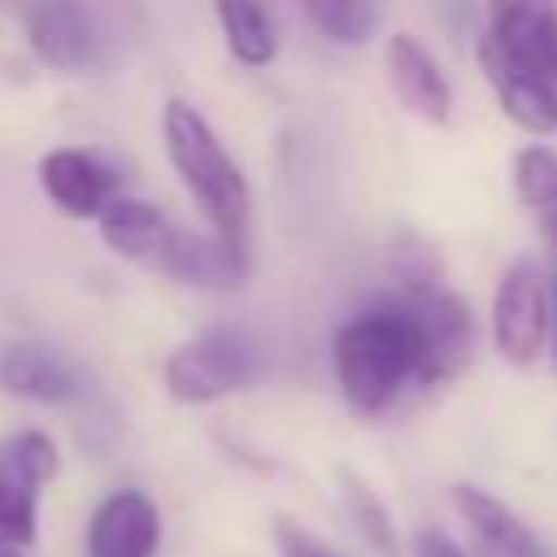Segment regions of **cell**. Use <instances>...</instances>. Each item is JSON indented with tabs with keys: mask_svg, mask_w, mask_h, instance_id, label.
<instances>
[{
	"mask_svg": "<svg viewBox=\"0 0 557 557\" xmlns=\"http://www.w3.org/2000/svg\"><path fill=\"white\" fill-rule=\"evenodd\" d=\"M157 544H161V513L135 487L109 492L87 522V557H152Z\"/></svg>",
	"mask_w": 557,
	"mask_h": 557,
	"instance_id": "12",
	"label": "cell"
},
{
	"mask_svg": "<svg viewBox=\"0 0 557 557\" xmlns=\"http://www.w3.org/2000/svg\"><path fill=\"white\" fill-rule=\"evenodd\" d=\"M161 135H165V157L178 183L191 191L200 218L209 222V235L248 248V209H252L248 178L235 165V157L222 148L205 113L187 100H165Z\"/></svg>",
	"mask_w": 557,
	"mask_h": 557,
	"instance_id": "2",
	"label": "cell"
},
{
	"mask_svg": "<svg viewBox=\"0 0 557 557\" xmlns=\"http://www.w3.org/2000/svg\"><path fill=\"white\" fill-rule=\"evenodd\" d=\"M61 457L52 435L26 426L0 440V544L26 548L39 531V496L57 479Z\"/></svg>",
	"mask_w": 557,
	"mask_h": 557,
	"instance_id": "5",
	"label": "cell"
},
{
	"mask_svg": "<svg viewBox=\"0 0 557 557\" xmlns=\"http://www.w3.org/2000/svg\"><path fill=\"white\" fill-rule=\"evenodd\" d=\"M413 557H470L453 535H444V531H435V527H426V531H418L413 535Z\"/></svg>",
	"mask_w": 557,
	"mask_h": 557,
	"instance_id": "21",
	"label": "cell"
},
{
	"mask_svg": "<svg viewBox=\"0 0 557 557\" xmlns=\"http://www.w3.org/2000/svg\"><path fill=\"white\" fill-rule=\"evenodd\" d=\"M96 231L109 244V252H117L122 261H131V265H139L148 274H165V278L178 283L191 231L178 226L165 209H157L148 200H135V196H117L96 218Z\"/></svg>",
	"mask_w": 557,
	"mask_h": 557,
	"instance_id": "6",
	"label": "cell"
},
{
	"mask_svg": "<svg viewBox=\"0 0 557 557\" xmlns=\"http://www.w3.org/2000/svg\"><path fill=\"white\" fill-rule=\"evenodd\" d=\"M305 17L318 26L322 39L344 44V48L366 44L374 35V26H379V9L374 4H352V0H309Z\"/></svg>",
	"mask_w": 557,
	"mask_h": 557,
	"instance_id": "18",
	"label": "cell"
},
{
	"mask_svg": "<svg viewBox=\"0 0 557 557\" xmlns=\"http://www.w3.org/2000/svg\"><path fill=\"white\" fill-rule=\"evenodd\" d=\"M261 366H265L261 348L248 331L213 326L205 335H191L187 344H178L165 357L161 383H165L170 400H178V405H213V400H226V396L252 387Z\"/></svg>",
	"mask_w": 557,
	"mask_h": 557,
	"instance_id": "3",
	"label": "cell"
},
{
	"mask_svg": "<svg viewBox=\"0 0 557 557\" xmlns=\"http://www.w3.org/2000/svg\"><path fill=\"white\" fill-rule=\"evenodd\" d=\"M548 287H553V322H548V348H553V366H557V270L548 274Z\"/></svg>",
	"mask_w": 557,
	"mask_h": 557,
	"instance_id": "22",
	"label": "cell"
},
{
	"mask_svg": "<svg viewBox=\"0 0 557 557\" xmlns=\"http://www.w3.org/2000/svg\"><path fill=\"white\" fill-rule=\"evenodd\" d=\"M479 44L500 65L557 83V4H492Z\"/></svg>",
	"mask_w": 557,
	"mask_h": 557,
	"instance_id": "8",
	"label": "cell"
},
{
	"mask_svg": "<svg viewBox=\"0 0 557 557\" xmlns=\"http://www.w3.org/2000/svg\"><path fill=\"white\" fill-rule=\"evenodd\" d=\"M383 70H387V87L405 113H413L431 126H444L453 117V83H448L444 65L435 61V52L413 30L387 35Z\"/></svg>",
	"mask_w": 557,
	"mask_h": 557,
	"instance_id": "10",
	"label": "cell"
},
{
	"mask_svg": "<svg viewBox=\"0 0 557 557\" xmlns=\"http://www.w3.org/2000/svg\"><path fill=\"white\" fill-rule=\"evenodd\" d=\"M548 322H553L548 270L535 257L509 261L492 292V313H487L492 348L509 366H531L548 348Z\"/></svg>",
	"mask_w": 557,
	"mask_h": 557,
	"instance_id": "4",
	"label": "cell"
},
{
	"mask_svg": "<svg viewBox=\"0 0 557 557\" xmlns=\"http://www.w3.org/2000/svg\"><path fill=\"white\" fill-rule=\"evenodd\" d=\"M453 509L474 531V540L487 557H548V548L535 540V531L505 500H496L492 492L457 483L453 487Z\"/></svg>",
	"mask_w": 557,
	"mask_h": 557,
	"instance_id": "14",
	"label": "cell"
},
{
	"mask_svg": "<svg viewBox=\"0 0 557 557\" xmlns=\"http://www.w3.org/2000/svg\"><path fill=\"white\" fill-rule=\"evenodd\" d=\"M331 361L348 409L361 418L383 413L405 383L422 379V331L405 296L352 313L331 339Z\"/></svg>",
	"mask_w": 557,
	"mask_h": 557,
	"instance_id": "1",
	"label": "cell"
},
{
	"mask_svg": "<svg viewBox=\"0 0 557 557\" xmlns=\"http://www.w3.org/2000/svg\"><path fill=\"white\" fill-rule=\"evenodd\" d=\"M0 392L30 405H70L78 396V374L57 348L13 339L0 348Z\"/></svg>",
	"mask_w": 557,
	"mask_h": 557,
	"instance_id": "13",
	"label": "cell"
},
{
	"mask_svg": "<svg viewBox=\"0 0 557 557\" xmlns=\"http://www.w3.org/2000/svg\"><path fill=\"white\" fill-rule=\"evenodd\" d=\"M213 17L222 26V39L231 48V57L248 70H265L278 48H283V35H278V22L265 4H252V0H218L213 4Z\"/></svg>",
	"mask_w": 557,
	"mask_h": 557,
	"instance_id": "16",
	"label": "cell"
},
{
	"mask_svg": "<svg viewBox=\"0 0 557 557\" xmlns=\"http://www.w3.org/2000/svg\"><path fill=\"white\" fill-rule=\"evenodd\" d=\"M479 65H483V78H487L492 91H496L500 113H505L518 131H527V135H535V139H548V135L557 131V83H544V78H531V74H522V70L500 65L483 44H479Z\"/></svg>",
	"mask_w": 557,
	"mask_h": 557,
	"instance_id": "15",
	"label": "cell"
},
{
	"mask_svg": "<svg viewBox=\"0 0 557 557\" xmlns=\"http://www.w3.org/2000/svg\"><path fill=\"white\" fill-rule=\"evenodd\" d=\"M30 52L57 74H87L100 61V35L78 4H30L22 13Z\"/></svg>",
	"mask_w": 557,
	"mask_h": 557,
	"instance_id": "11",
	"label": "cell"
},
{
	"mask_svg": "<svg viewBox=\"0 0 557 557\" xmlns=\"http://www.w3.org/2000/svg\"><path fill=\"white\" fill-rule=\"evenodd\" d=\"M405 305L422 331V379L426 387L457 379L474 357V313L457 292L413 283L405 292Z\"/></svg>",
	"mask_w": 557,
	"mask_h": 557,
	"instance_id": "7",
	"label": "cell"
},
{
	"mask_svg": "<svg viewBox=\"0 0 557 557\" xmlns=\"http://www.w3.org/2000/svg\"><path fill=\"white\" fill-rule=\"evenodd\" d=\"M513 191L522 209L531 213L535 231L544 244L557 252V148L548 144H527L513 157Z\"/></svg>",
	"mask_w": 557,
	"mask_h": 557,
	"instance_id": "17",
	"label": "cell"
},
{
	"mask_svg": "<svg viewBox=\"0 0 557 557\" xmlns=\"http://www.w3.org/2000/svg\"><path fill=\"white\" fill-rule=\"evenodd\" d=\"M0 557H26L22 548H9V544H0Z\"/></svg>",
	"mask_w": 557,
	"mask_h": 557,
	"instance_id": "23",
	"label": "cell"
},
{
	"mask_svg": "<svg viewBox=\"0 0 557 557\" xmlns=\"http://www.w3.org/2000/svg\"><path fill=\"white\" fill-rule=\"evenodd\" d=\"M274 544H278V557H339V553H331L313 531L296 527L292 518H278V522H274Z\"/></svg>",
	"mask_w": 557,
	"mask_h": 557,
	"instance_id": "20",
	"label": "cell"
},
{
	"mask_svg": "<svg viewBox=\"0 0 557 557\" xmlns=\"http://www.w3.org/2000/svg\"><path fill=\"white\" fill-rule=\"evenodd\" d=\"M344 505H348L357 531L366 535V544L379 548L383 557H392V553H396V527H392L387 505L370 492V483H361L357 474H344Z\"/></svg>",
	"mask_w": 557,
	"mask_h": 557,
	"instance_id": "19",
	"label": "cell"
},
{
	"mask_svg": "<svg viewBox=\"0 0 557 557\" xmlns=\"http://www.w3.org/2000/svg\"><path fill=\"white\" fill-rule=\"evenodd\" d=\"M122 174L87 148H52L39 157V191L61 218L74 222H96L113 200H117Z\"/></svg>",
	"mask_w": 557,
	"mask_h": 557,
	"instance_id": "9",
	"label": "cell"
}]
</instances>
